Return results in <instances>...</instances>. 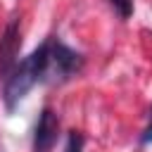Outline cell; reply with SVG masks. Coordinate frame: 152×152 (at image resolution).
<instances>
[{
    "mask_svg": "<svg viewBox=\"0 0 152 152\" xmlns=\"http://www.w3.org/2000/svg\"><path fill=\"white\" fill-rule=\"evenodd\" d=\"M48 59H50V40H45L38 50H33L26 59L14 64L5 81V104L12 109L38 81L48 76Z\"/></svg>",
    "mask_w": 152,
    "mask_h": 152,
    "instance_id": "6da1fadb",
    "label": "cell"
},
{
    "mask_svg": "<svg viewBox=\"0 0 152 152\" xmlns=\"http://www.w3.org/2000/svg\"><path fill=\"white\" fill-rule=\"evenodd\" d=\"M83 59L78 52H74L71 48L50 40V59H48V76L45 78H69L71 74H76L81 69Z\"/></svg>",
    "mask_w": 152,
    "mask_h": 152,
    "instance_id": "7a4b0ae2",
    "label": "cell"
},
{
    "mask_svg": "<svg viewBox=\"0 0 152 152\" xmlns=\"http://www.w3.org/2000/svg\"><path fill=\"white\" fill-rule=\"evenodd\" d=\"M59 133V119L52 109H43L40 119L36 124V135H33V152H50L52 145L57 142Z\"/></svg>",
    "mask_w": 152,
    "mask_h": 152,
    "instance_id": "3957f363",
    "label": "cell"
},
{
    "mask_svg": "<svg viewBox=\"0 0 152 152\" xmlns=\"http://www.w3.org/2000/svg\"><path fill=\"white\" fill-rule=\"evenodd\" d=\"M17 45H19V24L17 19L5 28L2 38H0V74H10L14 69V55H17Z\"/></svg>",
    "mask_w": 152,
    "mask_h": 152,
    "instance_id": "277c9868",
    "label": "cell"
},
{
    "mask_svg": "<svg viewBox=\"0 0 152 152\" xmlns=\"http://www.w3.org/2000/svg\"><path fill=\"white\" fill-rule=\"evenodd\" d=\"M109 5L119 12L121 19H128L133 14V0H109Z\"/></svg>",
    "mask_w": 152,
    "mask_h": 152,
    "instance_id": "5b68a950",
    "label": "cell"
},
{
    "mask_svg": "<svg viewBox=\"0 0 152 152\" xmlns=\"http://www.w3.org/2000/svg\"><path fill=\"white\" fill-rule=\"evenodd\" d=\"M66 152H83V135L81 133H71L69 135V142H66Z\"/></svg>",
    "mask_w": 152,
    "mask_h": 152,
    "instance_id": "8992f818",
    "label": "cell"
},
{
    "mask_svg": "<svg viewBox=\"0 0 152 152\" xmlns=\"http://www.w3.org/2000/svg\"><path fill=\"white\" fill-rule=\"evenodd\" d=\"M145 145L147 142H152V112H150V124H147V128H145V133H142V138H140Z\"/></svg>",
    "mask_w": 152,
    "mask_h": 152,
    "instance_id": "52a82bcc",
    "label": "cell"
}]
</instances>
